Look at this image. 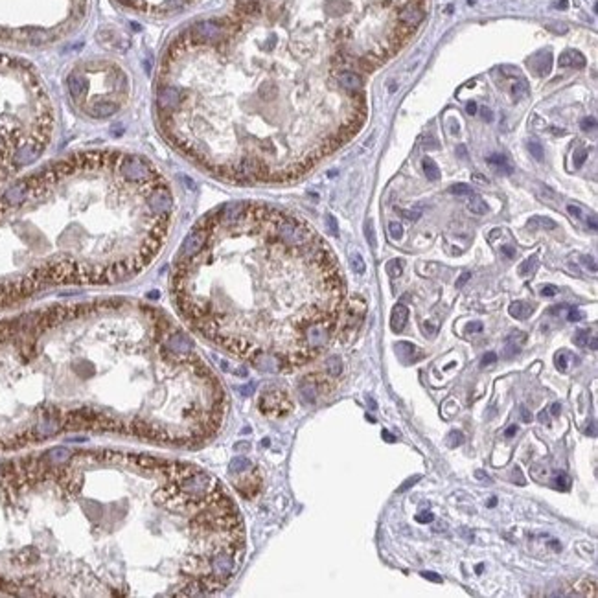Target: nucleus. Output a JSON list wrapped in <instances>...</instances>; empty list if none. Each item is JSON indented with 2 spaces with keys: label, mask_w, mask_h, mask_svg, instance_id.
<instances>
[{
  "label": "nucleus",
  "mask_w": 598,
  "mask_h": 598,
  "mask_svg": "<svg viewBox=\"0 0 598 598\" xmlns=\"http://www.w3.org/2000/svg\"><path fill=\"white\" fill-rule=\"evenodd\" d=\"M581 319H583V313L574 308L570 309L569 315H567V320H569V322H578V320H581Z\"/></svg>",
  "instance_id": "nucleus-39"
},
{
  "label": "nucleus",
  "mask_w": 598,
  "mask_h": 598,
  "mask_svg": "<svg viewBox=\"0 0 598 598\" xmlns=\"http://www.w3.org/2000/svg\"><path fill=\"white\" fill-rule=\"evenodd\" d=\"M567 210H569V214H570V216H574V217H581V208H580V206H576V205H569V206H567Z\"/></svg>",
  "instance_id": "nucleus-48"
},
{
  "label": "nucleus",
  "mask_w": 598,
  "mask_h": 598,
  "mask_svg": "<svg viewBox=\"0 0 598 598\" xmlns=\"http://www.w3.org/2000/svg\"><path fill=\"white\" fill-rule=\"evenodd\" d=\"M423 171H425V175H427L429 181H438L440 179L438 166H436V162H434L433 159H429V157L423 159Z\"/></svg>",
  "instance_id": "nucleus-19"
},
{
  "label": "nucleus",
  "mask_w": 598,
  "mask_h": 598,
  "mask_svg": "<svg viewBox=\"0 0 598 598\" xmlns=\"http://www.w3.org/2000/svg\"><path fill=\"white\" fill-rule=\"evenodd\" d=\"M515 433H517V425H510V427L504 431V436H506V438H512V436H515Z\"/></svg>",
  "instance_id": "nucleus-52"
},
{
  "label": "nucleus",
  "mask_w": 598,
  "mask_h": 598,
  "mask_svg": "<svg viewBox=\"0 0 598 598\" xmlns=\"http://www.w3.org/2000/svg\"><path fill=\"white\" fill-rule=\"evenodd\" d=\"M554 6H556V8H567V2H565V0H561V2H556Z\"/></svg>",
  "instance_id": "nucleus-57"
},
{
  "label": "nucleus",
  "mask_w": 598,
  "mask_h": 598,
  "mask_svg": "<svg viewBox=\"0 0 598 598\" xmlns=\"http://www.w3.org/2000/svg\"><path fill=\"white\" fill-rule=\"evenodd\" d=\"M422 576L425 578V580L434 581V583H442V576H438L436 572H431V570H423Z\"/></svg>",
  "instance_id": "nucleus-40"
},
{
  "label": "nucleus",
  "mask_w": 598,
  "mask_h": 598,
  "mask_svg": "<svg viewBox=\"0 0 598 598\" xmlns=\"http://www.w3.org/2000/svg\"><path fill=\"white\" fill-rule=\"evenodd\" d=\"M469 278H471V273H462V274H460V278L456 280V287H458V289H460L462 285L466 284V282H467V280H469Z\"/></svg>",
  "instance_id": "nucleus-47"
},
{
  "label": "nucleus",
  "mask_w": 598,
  "mask_h": 598,
  "mask_svg": "<svg viewBox=\"0 0 598 598\" xmlns=\"http://www.w3.org/2000/svg\"><path fill=\"white\" fill-rule=\"evenodd\" d=\"M528 91V85H526V81L524 80H521L517 83V85H513V94H515V96H519V92H526Z\"/></svg>",
  "instance_id": "nucleus-43"
},
{
  "label": "nucleus",
  "mask_w": 598,
  "mask_h": 598,
  "mask_svg": "<svg viewBox=\"0 0 598 598\" xmlns=\"http://www.w3.org/2000/svg\"><path fill=\"white\" fill-rule=\"evenodd\" d=\"M328 368H330V372L333 374V376L341 374V359L337 357V355H331V357L328 359Z\"/></svg>",
  "instance_id": "nucleus-30"
},
{
  "label": "nucleus",
  "mask_w": 598,
  "mask_h": 598,
  "mask_svg": "<svg viewBox=\"0 0 598 598\" xmlns=\"http://www.w3.org/2000/svg\"><path fill=\"white\" fill-rule=\"evenodd\" d=\"M396 350H398L401 355H412V353L418 352L414 344H410V342H398V344H396Z\"/></svg>",
  "instance_id": "nucleus-27"
},
{
  "label": "nucleus",
  "mask_w": 598,
  "mask_h": 598,
  "mask_svg": "<svg viewBox=\"0 0 598 598\" xmlns=\"http://www.w3.org/2000/svg\"><path fill=\"white\" fill-rule=\"evenodd\" d=\"M467 113H469V114H475V113H477V103H473V102H471V103H467Z\"/></svg>",
  "instance_id": "nucleus-55"
},
{
  "label": "nucleus",
  "mask_w": 598,
  "mask_h": 598,
  "mask_svg": "<svg viewBox=\"0 0 598 598\" xmlns=\"http://www.w3.org/2000/svg\"><path fill=\"white\" fill-rule=\"evenodd\" d=\"M574 342L578 346H587L589 344V330H578L574 335Z\"/></svg>",
  "instance_id": "nucleus-28"
},
{
  "label": "nucleus",
  "mask_w": 598,
  "mask_h": 598,
  "mask_svg": "<svg viewBox=\"0 0 598 598\" xmlns=\"http://www.w3.org/2000/svg\"><path fill=\"white\" fill-rule=\"evenodd\" d=\"M423 330H425V333H427V331H429V335H434V333H436V328H429V324H427V322H425V324H423Z\"/></svg>",
  "instance_id": "nucleus-56"
},
{
  "label": "nucleus",
  "mask_w": 598,
  "mask_h": 598,
  "mask_svg": "<svg viewBox=\"0 0 598 598\" xmlns=\"http://www.w3.org/2000/svg\"><path fill=\"white\" fill-rule=\"evenodd\" d=\"M541 295L543 296H556L558 295V287H556V285H543Z\"/></svg>",
  "instance_id": "nucleus-41"
},
{
  "label": "nucleus",
  "mask_w": 598,
  "mask_h": 598,
  "mask_svg": "<svg viewBox=\"0 0 598 598\" xmlns=\"http://www.w3.org/2000/svg\"><path fill=\"white\" fill-rule=\"evenodd\" d=\"M488 162H490L491 166H495V168H499V170H504V173H510L512 171V168L506 164V159L502 157V155H491V157H488Z\"/></svg>",
  "instance_id": "nucleus-23"
},
{
  "label": "nucleus",
  "mask_w": 598,
  "mask_h": 598,
  "mask_svg": "<svg viewBox=\"0 0 598 598\" xmlns=\"http://www.w3.org/2000/svg\"><path fill=\"white\" fill-rule=\"evenodd\" d=\"M449 192L455 195H473V188L469 186V184H464V183L453 184V186L449 188Z\"/></svg>",
  "instance_id": "nucleus-25"
},
{
  "label": "nucleus",
  "mask_w": 598,
  "mask_h": 598,
  "mask_svg": "<svg viewBox=\"0 0 598 598\" xmlns=\"http://www.w3.org/2000/svg\"><path fill=\"white\" fill-rule=\"evenodd\" d=\"M482 569H484V565H482V563L477 565V572H482Z\"/></svg>",
  "instance_id": "nucleus-60"
},
{
  "label": "nucleus",
  "mask_w": 598,
  "mask_h": 598,
  "mask_svg": "<svg viewBox=\"0 0 598 598\" xmlns=\"http://www.w3.org/2000/svg\"><path fill=\"white\" fill-rule=\"evenodd\" d=\"M366 239H368L372 249H376V234H374V223L372 221H368V225H366Z\"/></svg>",
  "instance_id": "nucleus-32"
},
{
  "label": "nucleus",
  "mask_w": 598,
  "mask_h": 598,
  "mask_svg": "<svg viewBox=\"0 0 598 598\" xmlns=\"http://www.w3.org/2000/svg\"><path fill=\"white\" fill-rule=\"evenodd\" d=\"M171 298L199 335L263 372H291L339 333L344 284L326 241L300 217L232 203L184 239Z\"/></svg>",
  "instance_id": "nucleus-4"
},
{
  "label": "nucleus",
  "mask_w": 598,
  "mask_h": 598,
  "mask_svg": "<svg viewBox=\"0 0 598 598\" xmlns=\"http://www.w3.org/2000/svg\"><path fill=\"white\" fill-rule=\"evenodd\" d=\"M387 273L390 274L392 278L399 276V274L403 273V260H390V262L387 263Z\"/></svg>",
  "instance_id": "nucleus-24"
},
{
  "label": "nucleus",
  "mask_w": 598,
  "mask_h": 598,
  "mask_svg": "<svg viewBox=\"0 0 598 598\" xmlns=\"http://www.w3.org/2000/svg\"><path fill=\"white\" fill-rule=\"evenodd\" d=\"M581 129H583V131H592V129H594V127H596V120L592 118H583L581 120Z\"/></svg>",
  "instance_id": "nucleus-36"
},
{
  "label": "nucleus",
  "mask_w": 598,
  "mask_h": 598,
  "mask_svg": "<svg viewBox=\"0 0 598 598\" xmlns=\"http://www.w3.org/2000/svg\"><path fill=\"white\" fill-rule=\"evenodd\" d=\"M403 214V217H407V219H410V221H416V219H420V216H422V212L416 210V212H401Z\"/></svg>",
  "instance_id": "nucleus-45"
},
{
  "label": "nucleus",
  "mask_w": 598,
  "mask_h": 598,
  "mask_svg": "<svg viewBox=\"0 0 598 598\" xmlns=\"http://www.w3.org/2000/svg\"><path fill=\"white\" fill-rule=\"evenodd\" d=\"M559 410H561V407H559V403H552L550 405V414L552 416H558Z\"/></svg>",
  "instance_id": "nucleus-54"
},
{
  "label": "nucleus",
  "mask_w": 598,
  "mask_h": 598,
  "mask_svg": "<svg viewBox=\"0 0 598 598\" xmlns=\"http://www.w3.org/2000/svg\"><path fill=\"white\" fill-rule=\"evenodd\" d=\"M328 225H330L331 234H333V236H337V234H339V227H337L335 217H333V216H328Z\"/></svg>",
  "instance_id": "nucleus-44"
},
{
  "label": "nucleus",
  "mask_w": 598,
  "mask_h": 598,
  "mask_svg": "<svg viewBox=\"0 0 598 598\" xmlns=\"http://www.w3.org/2000/svg\"><path fill=\"white\" fill-rule=\"evenodd\" d=\"M556 486H558V488H561V490H567V488H569V486H570V480H569V477H567V475H563V473H561V475H559V477H556Z\"/></svg>",
  "instance_id": "nucleus-37"
},
{
  "label": "nucleus",
  "mask_w": 598,
  "mask_h": 598,
  "mask_svg": "<svg viewBox=\"0 0 598 598\" xmlns=\"http://www.w3.org/2000/svg\"><path fill=\"white\" fill-rule=\"evenodd\" d=\"M550 63H552V57H550L548 52L535 54L532 59H528V65L534 69V72L537 76H547L550 72Z\"/></svg>",
  "instance_id": "nucleus-13"
},
{
  "label": "nucleus",
  "mask_w": 598,
  "mask_h": 598,
  "mask_svg": "<svg viewBox=\"0 0 598 598\" xmlns=\"http://www.w3.org/2000/svg\"><path fill=\"white\" fill-rule=\"evenodd\" d=\"M407 319H409V309L403 304H396L392 309V315H390V328H392L394 333H399L403 331L405 324H407Z\"/></svg>",
  "instance_id": "nucleus-12"
},
{
  "label": "nucleus",
  "mask_w": 598,
  "mask_h": 598,
  "mask_svg": "<svg viewBox=\"0 0 598 598\" xmlns=\"http://www.w3.org/2000/svg\"><path fill=\"white\" fill-rule=\"evenodd\" d=\"M70 96L92 118H107L118 111L129 92L126 72L116 65H100L76 70L67 80Z\"/></svg>",
  "instance_id": "nucleus-6"
},
{
  "label": "nucleus",
  "mask_w": 598,
  "mask_h": 598,
  "mask_svg": "<svg viewBox=\"0 0 598 598\" xmlns=\"http://www.w3.org/2000/svg\"><path fill=\"white\" fill-rule=\"evenodd\" d=\"M587 159V151L585 149H578L574 153V168H581V164L585 162Z\"/></svg>",
  "instance_id": "nucleus-33"
},
{
  "label": "nucleus",
  "mask_w": 598,
  "mask_h": 598,
  "mask_svg": "<svg viewBox=\"0 0 598 598\" xmlns=\"http://www.w3.org/2000/svg\"><path fill=\"white\" fill-rule=\"evenodd\" d=\"M365 311H366L365 298H361V296L352 298L350 304H348V308L342 309L341 322H339V333H341L342 337L352 335L353 330L361 324V320H363V317H365Z\"/></svg>",
  "instance_id": "nucleus-9"
},
{
  "label": "nucleus",
  "mask_w": 598,
  "mask_h": 598,
  "mask_svg": "<svg viewBox=\"0 0 598 598\" xmlns=\"http://www.w3.org/2000/svg\"><path fill=\"white\" fill-rule=\"evenodd\" d=\"M118 4L144 15H173L183 12L194 0H116Z\"/></svg>",
  "instance_id": "nucleus-7"
},
{
  "label": "nucleus",
  "mask_w": 598,
  "mask_h": 598,
  "mask_svg": "<svg viewBox=\"0 0 598 598\" xmlns=\"http://www.w3.org/2000/svg\"><path fill=\"white\" fill-rule=\"evenodd\" d=\"M388 232H390V238L392 239H401V236H403V227H401L399 223L392 221L390 225H388Z\"/></svg>",
  "instance_id": "nucleus-29"
},
{
  "label": "nucleus",
  "mask_w": 598,
  "mask_h": 598,
  "mask_svg": "<svg viewBox=\"0 0 598 598\" xmlns=\"http://www.w3.org/2000/svg\"><path fill=\"white\" fill-rule=\"evenodd\" d=\"M251 467V460L245 458V456H236L232 462H230V471L234 473H243Z\"/></svg>",
  "instance_id": "nucleus-21"
},
{
  "label": "nucleus",
  "mask_w": 598,
  "mask_h": 598,
  "mask_svg": "<svg viewBox=\"0 0 598 598\" xmlns=\"http://www.w3.org/2000/svg\"><path fill=\"white\" fill-rule=\"evenodd\" d=\"M420 478H422V477H420V475H416V477H412V478H407V480H405L403 484H401V488H399L398 491H399V493H401V491L409 490L410 486H412V484H416V482H418V480H420Z\"/></svg>",
  "instance_id": "nucleus-42"
},
{
  "label": "nucleus",
  "mask_w": 598,
  "mask_h": 598,
  "mask_svg": "<svg viewBox=\"0 0 598 598\" xmlns=\"http://www.w3.org/2000/svg\"><path fill=\"white\" fill-rule=\"evenodd\" d=\"M258 405H260V410L267 416H285L293 409V401L289 399L287 392L280 390V388L263 390Z\"/></svg>",
  "instance_id": "nucleus-8"
},
{
  "label": "nucleus",
  "mask_w": 598,
  "mask_h": 598,
  "mask_svg": "<svg viewBox=\"0 0 598 598\" xmlns=\"http://www.w3.org/2000/svg\"><path fill=\"white\" fill-rule=\"evenodd\" d=\"M535 265H537V256L526 258V260H524V262L519 265V274H521V276H528V274L534 273Z\"/></svg>",
  "instance_id": "nucleus-22"
},
{
  "label": "nucleus",
  "mask_w": 598,
  "mask_h": 598,
  "mask_svg": "<svg viewBox=\"0 0 598 598\" xmlns=\"http://www.w3.org/2000/svg\"><path fill=\"white\" fill-rule=\"evenodd\" d=\"M328 383L324 377L320 376H311L308 377V379H304L302 385H300V392H302V396L306 399H309V401H315V399L319 398V396H322V394L328 392Z\"/></svg>",
  "instance_id": "nucleus-10"
},
{
  "label": "nucleus",
  "mask_w": 598,
  "mask_h": 598,
  "mask_svg": "<svg viewBox=\"0 0 598 598\" xmlns=\"http://www.w3.org/2000/svg\"><path fill=\"white\" fill-rule=\"evenodd\" d=\"M344 57L254 8L192 24L155 81L160 133L208 173L239 184L289 183L350 140L365 92L337 76Z\"/></svg>",
  "instance_id": "nucleus-3"
},
{
  "label": "nucleus",
  "mask_w": 598,
  "mask_h": 598,
  "mask_svg": "<svg viewBox=\"0 0 598 598\" xmlns=\"http://www.w3.org/2000/svg\"><path fill=\"white\" fill-rule=\"evenodd\" d=\"M381 436L385 440H387V442H390V444H392V442H396V436H394V434H390L387 431V429H383V433H381Z\"/></svg>",
  "instance_id": "nucleus-53"
},
{
  "label": "nucleus",
  "mask_w": 598,
  "mask_h": 598,
  "mask_svg": "<svg viewBox=\"0 0 598 598\" xmlns=\"http://www.w3.org/2000/svg\"><path fill=\"white\" fill-rule=\"evenodd\" d=\"M558 227L556 223L552 221V219H548V217H541V216H535L532 217L528 221V228H545V230H554V228Z\"/></svg>",
  "instance_id": "nucleus-18"
},
{
  "label": "nucleus",
  "mask_w": 598,
  "mask_h": 598,
  "mask_svg": "<svg viewBox=\"0 0 598 598\" xmlns=\"http://www.w3.org/2000/svg\"><path fill=\"white\" fill-rule=\"evenodd\" d=\"M467 333H477V331H482V324L480 322H471V324L466 328Z\"/></svg>",
  "instance_id": "nucleus-46"
},
{
  "label": "nucleus",
  "mask_w": 598,
  "mask_h": 598,
  "mask_svg": "<svg viewBox=\"0 0 598 598\" xmlns=\"http://www.w3.org/2000/svg\"><path fill=\"white\" fill-rule=\"evenodd\" d=\"M574 589H578V591H574L576 596H596V585H594V581H589V580H581L578 581L574 585Z\"/></svg>",
  "instance_id": "nucleus-17"
},
{
  "label": "nucleus",
  "mask_w": 598,
  "mask_h": 598,
  "mask_svg": "<svg viewBox=\"0 0 598 598\" xmlns=\"http://www.w3.org/2000/svg\"><path fill=\"white\" fill-rule=\"evenodd\" d=\"M447 442H449L451 447H455V445H460L462 442H464V434H462L460 431H451L449 436H447Z\"/></svg>",
  "instance_id": "nucleus-31"
},
{
  "label": "nucleus",
  "mask_w": 598,
  "mask_h": 598,
  "mask_svg": "<svg viewBox=\"0 0 598 598\" xmlns=\"http://www.w3.org/2000/svg\"><path fill=\"white\" fill-rule=\"evenodd\" d=\"M534 304L530 302H523V300H517V302H512L510 304V308H508V311H510V315H512L513 319H519V320H524L528 319L530 315L534 313Z\"/></svg>",
  "instance_id": "nucleus-15"
},
{
  "label": "nucleus",
  "mask_w": 598,
  "mask_h": 598,
  "mask_svg": "<svg viewBox=\"0 0 598 598\" xmlns=\"http://www.w3.org/2000/svg\"><path fill=\"white\" fill-rule=\"evenodd\" d=\"M528 149H530V155L534 157L535 160H543V148L539 142H535V140H530L528 142Z\"/></svg>",
  "instance_id": "nucleus-26"
},
{
  "label": "nucleus",
  "mask_w": 598,
  "mask_h": 598,
  "mask_svg": "<svg viewBox=\"0 0 598 598\" xmlns=\"http://www.w3.org/2000/svg\"><path fill=\"white\" fill-rule=\"evenodd\" d=\"M236 488H238V491L243 497H254L258 491H260V488H262V477H260V473L252 471L251 477L243 478V480H238V482H236Z\"/></svg>",
  "instance_id": "nucleus-11"
},
{
  "label": "nucleus",
  "mask_w": 598,
  "mask_h": 598,
  "mask_svg": "<svg viewBox=\"0 0 598 598\" xmlns=\"http://www.w3.org/2000/svg\"><path fill=\"white\" fill-rule=\"evenodd\" d=\"M175 197L149 159L89 149L0 192V309L54 287L116 285L157 260Z\"/></svg>",
  "instance_id": "nucleus-5"
},
{
  "label": "nucleus",
  "mask_w": 598,
  "mask_h": 598,
  "mask_svg": "<svg viewBox=\"0 0 598 598\" xmlns=\"http://www.w3.org/2000/svg\"><path fill=\"white\" fill-rule=\"evenodd\" d=\"M471 199H469V203H467V208H469V212L471 214H475V216H482V214H486L488 212V205H486V201L482 199V197H478V195H469Z\"/></svg>",
  "instance_id": "nucleus-16"
},
{
  "label": "nucleus",
  "mask_w": 598,
  "mask_h": 598,
  "mask_svg": "<svg viewBox=\"0 0 598 598\" xmlns=\"http://www.w3.org/2000/svg\"><path fill=\"white\" fill-rule=\"evenodd\" d=\"M350 263H352L353 271H355L357 274H365L366 263H365V260H363V256H361V252H359V251L350 252Z\"/></svg>",
  "instance_id": "nucleus-20"
},
{
  "label": "nucleus",
  "mask_w": 598,
  "mask_h": 598,
  "mask_svg": "<svg viewBox=\"0 0 598 598\" xmlns=\"http://www.w3.org/2000/svg\"><path fill=\"white\" fill-rule=\"evenodd\" d=\"M416 521H418V523H422V524L433 523V521H434V515H433L431 512H420L418 515H416Z\"/></svg>",
  "instance_id": "nucleus-35"
},
{
  "label": "nucleus",
  "mask_w": 598,
  "mask_h": 598,
  "mask_svg": "<svg viewBox=\"0 0 598 598\" xmlns=\"http://www.w3.org/2000/svg\"><path fill=\"white\" fill-rule=\"evenodd\" d=\"M495 361H497V353L495 352H488L484 357H482L480 365H482V366H490V365H493Z\"/></svg>",
  "instance_id": "nucleus-38"
},
{
  "label": "nucleus",
  "mask_w": 598,
  "mask_h": 598,
  "mask_svg": "<svg viewBox=\"0 0 598 598\" xmlns=\"http://www.w3.org/2000/svg\"><path fill=\"white\" fill-rule=\"evenodd\" d=\"M521 416H523V422H532V414L528 412V409L526 407H521Z\"/></svg>",
  "instance_id": "nucleus-51"
},
{
  "label": "nucleus",
  "mask_w": 598,
  "mask_h": 598,
  "mask_svg": "<svg viewBox=\"0 0 598 598\" xmlns=\"http://www.w3.org/2000/svg\"><path fill=\"white\" fill-rule=\"evenodd\" d=\"M558 63H559V67H563V69H567V67H570V69H583V67H585V57L581 56L580 52L567 50L559 56Z\"/></svg>",
  "instance_id": "nucleus-14"
},
{
  "label": "nucleus",
  "mask_w": 598,
  "mask_h": 598,
  "mask_svg": "<svg viewBox=\"0 0 598 598\" xmlns=\"http://www.w3.org/2000/svg\"><path fill=\"white\" fill-rule=\"evenodd\" d=\"M591 350H596V339L594 337L591 339Z\"/></svg>",
  "instance_id": "nucleus-59"
},
{
  "label": "nucleus",
  "mask_w": 598,
  "mask_h": 598,
  "mask_svg": "<svg viewBox=\"0 0 598 598\" xmlns=\"http://www.w3.org/2000/svg\"><path fill=\"white\" fill-rule=\"evenodd\" d=\"M480 113H482V118L486 120V122H493V114H491L490 109H480Z\"/></svg>",
  "instance_id": "nucleus-50"
},
{
  "label": "nucleus",
  "mask_w": 598,
  "mask_h": 598,
  "mask_svg": "<svg viewBox=\"0 0 598 598\" xmlns=\"http://www.w3.org/2000/svg\"><path fill=\"white\" fill-rule=\"evenodd\" d=\"M501 252H502V254H504L506 258H513V256H515V251H513V249H512L510 245H502V247H501Z\"/></svg>",
  "instance_id": "nucleus-49"
},
{
  "label": "nucleus",
  "mask_w": 598,
  "mask_h": 598,
  "mask_svg": "<svg viewBox=\"0 0 598 598\" xmlns=\"http://www.w3.org/2000/svg\"><path fill=\"white\" fill-rule=\"evenodd\" d=\"M556 366H558V370H561V372L567 370V355H565V352H559L558 355H556Z\"/></svg>",
  "instance_id": "nucleus-34"
},
{
  "label": "nucleus",
  "mask_w": 598,
  "mask_h": 598,
  "mask_svg": "<svg viewBox=\"0 0 598 598\" xmlns=\"http://www.w3.org/2000/svg\"><path fill=\"white\" fill-rule=\"evenodd\" d=\"M475 475H477V477H478V478H482V480H490V478L486 477L484 473H480V471H477V473H475Z\"/></svg>",
  "instance_id": "nucleus-58"
},
{
  "label": "nucleus",
  "mask_w": 598,
  "mask_h": 598,
  "mask_svg": "<svg viewBox=\"0 0 598 598\" xmlns=\"http://www.w3.org/2000/svg\"><path fill=\"white\" fill-rule=\"evenodd\" d=\"M245 556V526L203 467L126 449L0 460V592L208 596Z\"/></svg>",
  "instance_id": "nucleus-1"
},
{
  "label": "nucleus",
  "mask_w": 598,
  "mask_h": 598,
  "mask_svg": "<svg viewBox=\"0 0 598 598\" xmlns=\"http://www.w3.org/2000/svg\"><path fill=\"white\" fill-rule=\"evenodd\" d=\"M225 409L188 333L148 302L94 298L0 322V451L72 433L197 447Z\"/></svg>",
  "instance_id": "nucleus-2"
}]
</instances>
